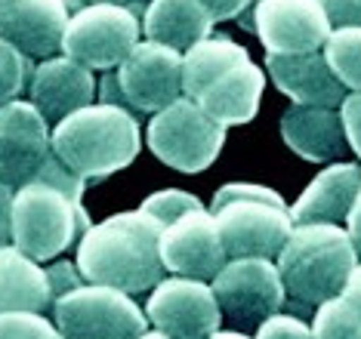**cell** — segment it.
I'll return each mask as SVG.
<instances>
[{
    "label": "cell",
    "instance_id": "cell-39",
    "mask_svg": "<svg viewBox=\"0 0 361 339\" xmlns=\"http://www.w3.org/2000/svg\"><path fill=\"white\" fill-rule=\"evenodd\" d=\"M149 4H152V0H133V4H130V10H133V13L139 16V19H142V10H145Z\"/></svg>",
    "mask_w": 361,
    "mask_h": 339
},
{
    "label": "cell",
    "instance_id": "cell-32",
    "mask_svg": "<svg viewBox=\"0 0 361 339\" xmlns=\"http://www.w3.org/2000/svg\"><path fill=\"white\" fill-rule=\"evenodd\" d=\"M324 10L331 28H343V25H361V0H315Z\"/></svg>",
    "mask_w": 361,
    "mask_h": 339
},
{
    "label": "cell",
    "instance_id": "cell-27",
    "mask_svg": "<svg viewBox=\"0 0 361 339\" xmlns=\"http://www.w3.org/2000/svg\"><path fill=\"white\" fill-rule=\"evenodd\" d=\"M0 339H68L44 312H6L0 315Z\"/></svg>",
    "mask_w": 361,
    "mask_h": 339
},
{
    "label": "cell",
    "instance_id": "cell-37",
    "mask_svg": "<svg viewBox=\"0 0 361 339\" xmlns=\"http://www.w3.org/2000/svg\"><path fill=\"white\" fill-rule=\"evenodd\" d=\"M207 339H253V336L238 333V330H216V333H210Z\"/></svg>",
    "mask_w": 361,
    "mask_h": 339
},
{
    "label": "cell",
    "instance_id": "cell-5",
    "mask_svg": "<svg viewBox=\"0 0 361 339\" xmlns=\"http://www.w3.org/2000/svg\"><path fill=\"white\" fill-rule=\"evenodd\" d=\"M99 102L139 114H154L183 96V53L173 47L139 40L130 56L99 84Z\"/></svg>",
    "mask_w": 361,
    "mask_h": 339
},
{
    "label": "cell",
    "instance_id": "cell-16",
    "mask_svg": "<svg viewBox=\"0 0 361 339\" xmlns=\"http://www.w3.org/2000/svg\"><path fill=\"white\" fill-rule=\"evenodd\" d=\"M96 90L99 87H96L93 68L68 56H50L35 65V74L28 80V102L44 114L50 127H56L71 111L93 102Z\"/></svg>",
    "mask_w": 361,
    "mask_h": 339
},
{
    "label": "cell",
    "instance_id": "cell-35",
    "mask_svg": "<svg viewBox=\"0 0 361 339\" xmlns=\"http://www.w3.org/2000/svg\"><path fill=\"white\" fill-rule=\"evenodd\" d=\"M340 296L352 305V309H355V315L361 318V259H358V266L352 269V275L346 278V284H343Z\"/></svg>",
    "mask_w": 361,
    "mask_h": 339
},
{
    "label": "cell",
    "instance_id": "cell-22",
    "mask_svg": "<svg viewBox=\"0 0 361 339\" xmlns=\"http://www.w3.org/2000/svg\"><path fill=\"white\" fill-rule=\"evenodd\" d=\"M53 305L47 271L16 244L0 247V315L6 312H47Z\"/></svg>",
    "mask_w": 361,
    "mask_h": 339
},
{
    "label": "cell",
    "instance_id": "cell-23",
    "mask_svg": "<svg viewBox=\"0 0 361 339\" xmlns=\"http://www.w3.org/2000/svg\"><path fill=\"white\" fill-rule=\"evenodd\" d=\"M250 53L241 44L228 37H213L207 35L198 44H192L183 53V96L198 99L216 78L232 71L235 65L247 62Z\"/></svg>",
    "mask_w": 361,
    "mask_h": 339
},
{
    "label": "cell",
    "instance_id": "cell-15",
    "mask_svg": "<svg viewBox=\"0 0 361 339\" xmlns=\"http://www.w3.org/2000/svg\"><path fill=\"white\" fill-rule=\"evenodd\" d=\"M253 35L266 53H315L331 35V22L315 0H259L253 6Z\"/></svg>",
    "mask_w": 361,
    "mask_h": 339
},
{
    "label": "cell",
    "instance_id": "cell-19",
    "mask_svg": "<svg viewBox=\"0 0 361 339\" xmlns=\"http://www.w3.org/2000/svg\"><path fill=\"white\" fill-rule=\"evenodd\" d=\"M358 192H361V164L336 161L302 188V195L290 207V216L297 226L300 222H334V226H343Z\"/></svg>",
    "mask_w": 361,
    "mask_h": 339
},
{
    "label": "cell",
    "instance_id": "cell-40",
    "mask_svg": "<svg viewBox=\"0 0 361 339\" xmlns=\"http://www.w3.org/2000/svg\"><path fill=\"white\" fill-rule=\"evenodd\" d=\"M87 4H121V6H130L133 0H87Z\"/></svg>",
    "mask_w": 361,
    "mask_h": 339
},
{
    "label": "cell",
    "instance_id": "cell-17",
    "mask_svg": "<svg viewBox=\"0 0 361 339\" xmlns=\"http://www.w3.org/2000/svg\"><path fill=\"white\" fill-rule=\"evenodd\" d=\"M266 74L272 84L300 105H327V109H340L349 90L340 84V78L327 65L324 53H297V56H266Z\"/></svg>",
    "mask_w": 361,
    "mask_h": 339
},
{
    "label": "cell",
    "instance_id": "cell-33",
    "mask_svg": "<svg viewBox=\"0 0 361 339\" xmlns=\"http://www.w3.org/2000/svg\"><path fill=\"white\" fill-rule=\"evenodd\" d=\"M201 4L207 6L213 22H235L238 16L247 10L250 0H201Z\"/></svg>",
    "mask_w": 361,
    "mask_h": 339
},
{
    "label": "cell",
    "instance_id": "cell-9",
    "mask_svg": "<svg viewBox=\"0 0 361 339\" xmlns=\"http://www.w3.org/2000/svg\"><path fill=\"white\" fill-rule=\"evenodd\" d=\"M210 287L223 318L241 327H259L287 305L281 271L275 259H262V256L226 259V266L213 275Z\"/></svg>",
    "mask_w": 361,
    "mask_h": 339
},
{
    "label": "cell",
    "instance_id": "cell-20",
    "mask_svg": "<svg viewBox=\"0 0 361 339\" xmlns=\"http://www.w3.org/2000/svg\"><path fill=\"white\" fill-rule=\"evenodd\" d=\"M262 90H266V74L257 62L247 59L213 80L195 102L223 127H241L257 118Z\"/></svg>",
    "mask_w": 361,
    "mask_h": 339
},
{
    "label": "cell",
    "instance_id": "cell-31",
    "mask_svg": "<svg viewBox=\"0 0 361 339\" xmlns=\"http://www.w3.org/2000/svg\"><path fill=\"white\" fill-rule=\"evenodd\" d=\"M340 118H343V133H346V145L358 154L361 161V90H352L340 102Z\"/></svg>",
    "mask_w": 361,
    "mask_h": 339
},
{
    "label": "cell",
    "instance_id": "cell-13",
    "mask_svg": "<svg viewBox=\"0 0 361 339\" xmlns=\"http://www.w3.org/2000/svg\"><path fill=\"white\" fill-rule=\"evenodd\" d=\"M158 256L164 271L198 281H213V275L228 259L223 238H219L216 216L207 207L188 210L179 219L167 222L158 238Z\"/></svg>",
    "mask_w": 361,
    "mask_h": 339
},
{
    "label": "cell",
    "instance_id": "cell-4",
    "mask_svg": "<svg viewBox=\"0 0 361 339\" xmlns=\"http://www.w3.org/2000/svg\"><path fill=\"white\" fill-rule=\"evenodd\" d=\"M93 226L80 197H71L47 179H35L13 192V244L37 262H50L78 247Z\"/></svg>",
    "mask_w": 361,
    "mask_h": 339
},
{
    "label": "cell",
    "instance_id": "cell-8",
    "mask_svg": "<svg viewBox=\"0 0 361 339\" xmlns=\"http://www.w3.org/2000/svg\"><path fill=\"white\" fill-rule=\"evenodd\" d=\"M142 19L121 4H84L71 13L62 37V56L93 71H111L139 44Z\"/></svg>",
    "mask_w": 361,
    "mask_h": 339
},
{
    "label": "cell",
    "instance_id": "cell-1",
    "mask_svg": "<svg viewBox=\"0 0 361 339\" xmlns=\"http://www.w3.org/2000/svg\"><path fill=\"white\" fill-rule=\"evenodd\" d=\"M161 228V222L142 207L93 222L75 247V262L84 281L118 287L130 296L149 293L164 278L158 256Z\"/></svg>",
    "mask_w": 361,
    "mask_h": 339
},
{
    "label": "cell",
    "instance_id": "cell-36",
    "mask_svg": "<svg viewBox=\"0 0 361 339\" xmlns=\"http://www.w3.org/2000/svg\"><path fill=\"white\" fill-rule=\"evenodd\" d=\"M346 231H349V241L352 247H355V253H358V259H361V192L355 197V204H352V210H349V216H346Z\"/></svg>",
    "mask_w": 361,
    "mask_h": 339
},
{
    "label": "cell",
    "instance_id": "cell-25",
    "mask_svg": "<svg viewBox=\"0 0 361 339\" xmlns=\"http://www.w3.org/2000/svg\"><path fill=\"white\" fill-rule=\"evenodd\" d=\"M312 339H361V318L343 296H334L312 312Z\"/></svg>",
    "mask_w": 361,
    "mask_h": 339
},
{
    "label": "cell",
    "instance_id": "cell-2",
    "mask_svg": "<svg viewBox=\"0 0 361 339\" xmlns=\"http://www.w3.org/2000/svg\"><path fill=\"white\" fill-rule=\"evenodd\" d=\"M275 266L281 271L287 302L302 315H312L322 302L340 296L346 278L358 266V253L346 226L300 222L278 250Z\"/></svg>",
    "mask_w": 361,
    "mask_h": 339
},
{
    "label": "cell",
    "instance_id": "cell-30",
    "mask_svg": "<svg viewBox=\"0 0 361 339\" xmlns=\"http://www.w3.org/2000/svg\"><path fill=\"white\" fill-rule=\"evenodd\" d=\"M47 271V284H50V300L56 302L59 296H65L68 290H75V287L84 284V275H80V269H78V262H71V259H50V266L44 269Z\"/></svg>",
    "mask_w": 361,
    "mask_h": 339
},
{
    "label": "cell",
    "instance_id": "cell-11",
    "mask_svg": "<svg viewBox=\"0 0 361 339\" xmlns=\"http://www.w3.org/2000/svg\"><path fill=\"white\" fill-rule=\"evenodd\" d=\"M219 238H223L228 259H244V256H262L275 259L284 247L290 228L297 226L290 216V207L284 201H226L216 210Z\"/></svg>",
    "mask_w": 361,
    "mask_h": 339
},
{
    "label": "cell",
    "instance_id": "cell-12",
    "mask_svg": "<svg viewBox=\"0 0 361 339\" xmlns=\"http://www.w3.org/2000/svg\"><path fill=\"white\" fill-rule=\"evenodd\" d=\"M53 158V130L31 102L13 99L0 109V182L13 192L40 176Z\"/></svg>",
    "mask_w": 361,
    "mask_h": 339
},
{
    "label": "cell",
    "instance_id": "cell-3",
    "mask_svg": "<svg viewBox=\"0 0 361 339\" xmlns=\"http://www.w3.org/2000/svg\"><path fill=\"white\" fill-rule=\"evenodd\" d=\"M142 152V130L133 111L90 102L53 127V154L84 182H99L130 167Z\"/></svg>",
    "mask_w": 361,
    "mask_h": 339
},
{
    "label": "cell",
    "instance_id": "cell-34",
    "mask_svg": "<svg viewBox=\"0 0 361 339\" xmlns=\"http://www.w3.org/2000/svg\"><path fill=\"white\" fill-rule=\"evenodd\" d=\"M13 244V188L0 182V247Z\"/></svg>",
    "mask_w": 361,
    "mask_h": 339
},
{
    "label": "cell",
    "instance_id": "cell-29",
    "mask_svg": "<svg viewBox=\"0 0 361 339\" xmlns=\"http://www.w3.org/2000/svg\"><path fill=\"white\" fill-rule=\"evenodd\" d=\"M253 339H312V324H306L300 315H290V312H278V315L262 321Z\"/></svg>",
    "mask_w": 361,
    "mask_h": 339
},
{
    "label": "cell",
    "instance_id": "cell-38",
    "mask_svg": "<svg viewBox=\"0 0 361 339\" xmlns=\"http://www.w3.org/2000/svg\"><path fill=\"white\" fill-rule=\"evenodd\" d=\"M136 339H173V336H167L164 330H145V333L136 336Z\"/></svg>",
    "mask_w": 361,
    "mask_h": 339
},
{
    "label": "cell",
    "instance_id": "cell-10",
    "mask_svg": "<svg viewBox=\"0 0 361 339\" xmlns=\"http://www.w3.org/2000/svg\"><path fill=\"white\" fill-rule=\"evenodd\" d=\"M145 315L154 330L173 339H207L223 324L213 287L198 278H161L149 290Z\"/></svg>",
    "mask_w": 361,
    "mask_h": 339
},
{
    "label": "cell",
    "instance_id": "cell-14",
    "mask_svg": "<svg viewBox=\"0 0 361 339\" xmlns=\"http://www.w3.org/2000/svg\"><path fill=\"white\" fill-rule=\"evenodd\" d=\"M87 0H0V37L28 59L62 53L65 25Z\"/></svg>",
    "mask_w": 361,
    "mask_h": 339
},
{
    "label": "cell",
    "instance_id": "cell-7",
    "mask_svg": "<svg viewBox=\"0 0 361 339\" xmlns=\"http://www.w3.org/2000/svg\"><path fill=\"white\" fill-rule=\"evenodd\" d=\"M50 309L53 324L68 339H136L152 327L130 293L90 281L59 296Z\"/></svg>",
    "mask_w": 361,
    "mask_h": 339
},
{
    "label": "cell",
    "instance_id": "cell-18",
    "mask_svg": "<svg viewBox=\"0 0 361 339\" xmlns=\"http://www.w3.org/2000/svg\"><path fill=\"white\" fill-rule=\"evenodd\" d=\"M281 139L293 154H300L302 161H312V164L336 161L346 152V133H343L340 109H327V105L293 102L281 114Z\"/></svg>",
    "mask_w": 361,
    "mask_h": 339
},
{
    "label": "cell",
    "instance_id": "cell-6",
    "mask_svg": "<svg viewBox=\"0 0 361 339\" xmlns=\"http://www.w3.org/2000/svg\"><path fill=\"white\" fill-rule=\"evenodd\" d=\"M149 148L161 164L179 173H201L219 158L226 145V127L213 121L195 99L179 96L149 121Z\"/></svg>",
    "mask_w": 361,
    "mask_h": 339
},
{
    "label": "cell",
    "instance_id": "cell-26",
    "mask_svg": "<svg viewBox=\"0 0 361 339\" xmlns=\"http://www.w3.org/2000/svg\"><path fill=\"white\" fill-rule=\"evenodd\" d=\"M31 74H35V65L28 56L0 37V109L25 93Z\"/></svg>",
    "mask_w": 361,
    "mask_h": 339
},
{
    "label": "cell",
    "instance_id": "cell-21",
    "mask_svg": "<svg viewBox=\"0 0 361 339\" xmlns=\"http://www.w3.org/2000/svg\"><path fill=\"white\" fill-rule=\"evenodd\" d=\"M207 6L201 0H152L142 10V35L145 40L173 47L185 53L192 44H198L213 31Z\"/></svg>",
    "mask_w": 361,
    "mask_h": 339
},
{
    "label": "cell",
    "instance_id": "cell-24",
    "mask_svg": "<svg viewBox=\"0 0 361 339\" xmlns=\"http://www.w3.org/2000/svg\"><path fill=\"white\" fill-rule=\"evenodd\" d=\"M322 53L349 93L352 90H361V25L331 28Z\"/></svg>",
    "mask_w": 361,
    "mask_h": 339
},
{
    "label": "cell",
    "instance_id": "cell-28",
    "mask_svg": "<svg viewBox=\"0 0 361 339\" xmlns=\"http://www.w3.org/2000/svg\"><path fill=\"white\" fill-rule=\"evenodd\" d=\"M198 207H204V201H198L195 195L183 192V188H164V192H154V195H149L142 201V210L152 213V216L158 219L161 226H167V222L179 219L188 210H198Z\"/></svg>",
    "mask_w": 361,
    "mask_h": 339
}]
</instances>
